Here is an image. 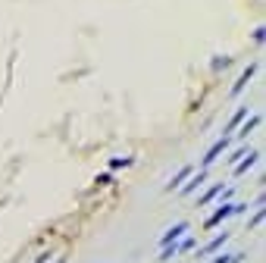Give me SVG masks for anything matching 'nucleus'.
Listing matches in <instances>:
<instances>
[{"instance_id": "nucleus-1", "label": "nucleus", "mask_w": 266, "mask_h": 263, "mask_svg": "<svg viewBox=\"0 0 266 263\" xmlns=\"http://www.w3.org/2000/svg\"><path fill=\"white\" fill-rule=\"evenodd\" d=\"M247 210V204H241V201H235V204H229V201H222L216 210L207 216V229H216V226H222L226 219H232V216H238V213H244Z\"/></svg>"}, {"instance_id": "nucleus-2", "label": "nucleus", "mask_w": 266, "mask_h": 263, "mask_svg": "<svg viewBox=\"0 0 266 263\" xmlns=\"http://www.w3.org/2000/svg\"><path fill=\"white\" fill-rule=\"evenodd\" d=\"M229 144H232V138H229V135H222V138H219L216 144H213V147L207 150V154H204V160H201V169H210V166L219 160V154H226V150H229Z\"/></svg>"}, {"instance_id": "nucleus-3", "label": "nucleus", "mask_w": 266, "mask_h": 263, "mask_svg": "<svg viewBox=\"0 0 266 263\" xmlns=\"http://www.w3.org/2000/svg\"><path fill=\"white\" fill-rule=\"evenodd\" d=\"M229 238H232V232H219L216 238H210V241L204 244L201 251L194 254V257H210V254H219V251H222V248H226V244H229Z\"/></svg>"}, {"instance_id": "nucleus-4", "label": "nucleus", "mask_w": 266, "mask_h": 263, "mask_svg": "<svg viewBox=\"0 0 266 263\" xmlns=\"http://www.w3.org/2000/svg\"><path fill=\"white\" fill-rule=\"evenodd\" d=\"M188 229H191V226H188L185 219H182V223H176V226H169L166 232L160 235V241H157V244H160V248H166V244H173V241H178V238H182V235L188 232Z\"/></svg>"}, {"instance_id": "nucleus-5", "label": "nucleus", "mask_w": 266, "mask_h": 263, "mask_svg": "<svg viewBox=\"0 0 266 263\" xmlns=\"http://www.w3.org/2000/svg\"><path fill=\"white\" fill-rule=\"evenodd\" d=\"M194 173V166L191 163H185L182 169H178V173L173 175V179H169L166 185H163V191H166V194H173V191H178V188H182V185H185V179H188V175H191Z\"/></svg>"}, {"instance_id": "nucleus-6", "label": "nucleus", "mask_w": 266, "mask_h": 263, "mask_svg": "<svg viewBox=\"0 0 266 263\" xmlns=\"http://www.w3.org/2000/svg\"><path fill=\"white\" fill-rule=\"evenodd\" d=\"M204 182H207V169H201V173H191V175L185 179V185L178 188V194H182V198H188V194H194Z\"/></svg>"}, {"instance_id": "nucleus-7", "label": "nucleus", "mask_w": 266, "mask_h": 263, "mask_svg": "<svg viewBox=\"0 0 266 263\" xmlns=\"http://www.w3.org/2000/svg\"><path fill=\"white\" fill-rule=\"evenodd\" d=\"M257 160H260V150H251V154H247L244 160H238V163H235V175H244L247 169H254V166H257Z\"/></svg>"}, {"instance_id": "nucleus-8", "label": "nucleus", "mask_w": 266, "mask_h": 263, "mask_svg": "<svg viewBox=\"0 0 266 263\" xmlns=\"http://www.w3.org/2000/svg\"><path fill=\"white\" fill-rule=\"evenodd\" d=\"M257 72V63H251V66H247V69L241 72V75H238V82H235V88H232V97H238V94H241V91H244V85L247 82H251V75Z\"/></svg>"}, {"instance_id": "nucleus-9", "label": "nucleus", "mask_w": 266, "mask_h": 263, "mask_svg": "<svg viewBox=\"0 0 266 263\" xmlns=\"http://www.w3.org/2000/svg\"><path fill=\"white\" fill-rule=\"evenodd\" d=\"M219 194H222V182H216L213 188H207V191H204L201 198H197V207H207V204H210L213 198H219Z\"/></svg>"}, {"instance_id": "nucleus-10", "label": "nucleus", "mask_w": 266, "mask_h": 263, "mask_svg": "<svg viewBox=\"0 0 266 263\" xmlns=\"http://www.w3.org/2000/svg\"><path fill=\"white\" fill-rule=\"evenodd\" d=\"M241 260H244V254H229V251H219L210 263H241Z\"/></svg>"}, {"instance_id": "nucleus-11", "label": "nucleus", "mask_w": 266, "mask_h": 263, "mask_svg": "<svg viewBox=\"0 0 266 263\" xmlns=\"http://www.w3.org/2000/svg\"><path fill=\"white\" fill-rule=\"evenodd\" d=\"M260 122H263V119H260V113H254L251 119H247V122L241 125V132H238V138H247V135H251V132L257 129V125H260Z\"/></svg>"}, {"instance_id": "nucleus-12", "label": "nucleus", "mask_w": 266, "mask_h": 263, "mask_svg": "<svg viewBox=\"0 0 266 263\" xmlns=\"http://www.w3.org/2000/svg\"><path fill=\"white\" fill-rule=\"evenodd\" d=\"M247 119V107H241V110H238V113L235 116H232V119H229V125H226V132H232V129H238V125H241Z\"/></svg>"}, {"instance_id": "nucleus-13", "label": "nucleus", "mask_w": 266, "mask_h": 263, "mask_svg": "<svg viewBox=\"0 0 266 263\" xmlns=\"http://www.w3.org/2000/svg\"><path fill=\"white\" fill-rule=\"evenodd\" d=\"M135 160L132 157H116V160H110V169H125V166H132Z\"/></svg>"}, {"instance_id": "nucleus-14", "label": "nucleus", "mask_w": 266, "mask_h": 263, "mask_svg": "<svg viewBox=\"0 0 266 263\" xmlns=\"http://www.w3.org/2000/svg\"><path fill=\"white\" fill-rule=\"evenodd\" d=\"M94 182H97L100 188H104V185H113V175H110V173H100V175H97V179H94Z\"/></svg>"}, {"instance_id": "nucleus-15", "label": "nucleus", "mask_w": 266, "mask_h": 263, "mask_svg": "<svg viewBox=\"0 0 266 263\" xmlns=\"http://www.w3.org/2000/svg\"><path fill=\"white\" fill-rule=\"evenodd\" d=\"M47 260H54V254H50V251H41V254H38V257L31 260V263H47Z\"/></svg>"}, {"instance_id": "nucleus-16", "label": "nucleus", "mask_w": 266, "mask_h": 263, "mask_svg": "<svg viewBox=\"0 0 266 263\" xmlns=\"http://www.w3.org/2000/svg\"><path fill=\"white\" fill-rule=\"evenodd\" d=\"M263 223V207H257V213H254V219H251V226H260Z\"/></svg>"}, {"instance_id": "nucleus-17", "label": "nucleus", "mask_w": 266, "mask_h": 263, "mask_svg": "<svg viewBox=\"0 0 266 263\" xmlns=\"http://www.w3.org/2000/svg\"><path fill=\"white\" fill-rule=\"evenodd\" d=\"M54 263H66V257H54Z\"/></svg>"}]
</instances>
